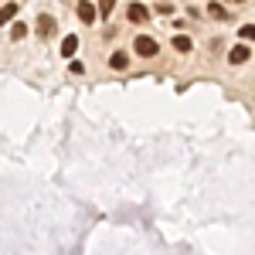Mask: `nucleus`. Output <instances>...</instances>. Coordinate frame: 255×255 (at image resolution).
I'll return each mask as SVG.
<instances>
[{"label": "nucleus", "instance_id": "f257e3e1", "mask_svg": "<svg viewBox=\"0 0 255 255\" xmlns=\"http://www.w3.org/2000/svg\"><path fill=\"white\" fill-rule=\"evenodd\" d=\"M157 51H160V48H157V41H153V38H146V34H143V38H136V55H143V58H153Z\"/></svg>", "mask_w": 255, "mask_h": 255}, {"label": "nucleus", "instance_id": "f03ea898", "mask_svg": "<svg viewBox=\"0 0 255 255\" xmlns=\"http://www.w3.org/2000/svg\"><path fill=\"white\" fill-rule=\"evenodd\" d=\"M126 17L133 20V24H146V20H150V10H146L143 3H129V7H126Z\"/></svg>", "mask_w": 255, "mask_h": 255}, {"label": "nucleus", "instance_id": "7ed1b4c3", "mask_svg": "<svg viewBox=\"0 0 255 255\" xmlns=\"http://www.w3.org/2000/svg\"><path fill=\"white\" fill-rule=\"evenodd\" d=\"M55 34V17H38V38H51Z\"/></svg>", "mask_w": 255, "mask_h": 255}, {"label": "nucleus", "instance_id": "20e7f679", "mask_svg": "<svg viewBox=\"0 0 255 255\" xmlns=\"http://www.w3.org/2000/svg\"><path fill=\"white\" fill-rule=\"evenodd\" d=\"M249 55H252V51H249V48H245V44H235V48H232V55H228V58H232V65H245V61H249Z\"/></svg>", "mask_w": 255, "mask_h": 255}, {"label": "nucleus", "instance_id": "39448f33", "mask_svg": "<svg viewBox=\"0 0 255 255\" xmlns=\"http://www.w3.org/2000/svg\"><path fill=\"white\" fill-rule=\"evenodd\" d=\"M75 51H79V38H75V34H68V38L61 41V55H65V58H72Z\"/></svg>", "mask_w": 255, "mask_h": 255}, {"label": "nucleus", "instance_id": "423d86ee", "mask_svg": "<svg viewBox=\"0 0 255 255\" xmlns=\"http://www.w3.org/2000/svg\"><path fill=\"white\" fill-rule=\"evenodd\" d=\"M79 17L85 20V24H92V20H96V7H92L89 0H82V3H79Z\"/></svg>", "mask_w": 255, "mask_h": 255}, {"label": "nucleus", "instance_id": "0eeeda50", "mask_svg": "<svg viewBox=\"0 0 255 255\" xmlns=\"http://www.w3.org/2000/svg\"><path fill=\"white\" fill-rule=\"evenodd\" d=\"M174 48L180 51V55H187V51H191L194 44H191V38H184V34H174Z\"/></svg>", "mask_w": 255, "mask_h": 255}, {"label": "nucleus", "instance_id": "6e6552de", "mask_svg": "<svg viewBox=\"0 0 255 255\" xmlns=\"http://www.w3.org/2000/svg\"><path fill=\"white\" fill-rule=\"evenodd\" d=\"M109 65H113V68H126V65H129V58H126L123 51H113V55H109Z\"/></svg>", "mask_w": 255, "mask_h": 255}, {"label": "nucleus", "instance_id": "1a4fd4ad", "mask_svg": "<svg viewBox=\"0 0 255 255\" xmlns=\"http://www.w3.org/2000/svg\"><path fill=\"white\" fill-rule=\"evenodd\" d=\"M208 14H211L215 20H228V14H225V7H221V3H211V7H208Z\"/></svg>", "mask_w": 255, "mask_h": 255}, {"label": "nucleus", "instance_id": "9d476101", "mask_svg": "<svg viewBox=\"0 0 255 255\" xmlns=\"http://www.w3.org/2000/svg\"><path fill=\"white\" fill-rule=\"evenodd\" d=\"M113 7H116V0H99V14H102V17H109Z\"/></svg>", "mask_w": 255, "mask_h": 255}, {"label": "nucleus", "instance_id": "9b49d317", "mask_svg": "<svg viewBox=\"0 0 255 255\" xmlns=\"http://www.w3.org/2000/svg\"><path fill=\"white\" fill-rule=\"evenodd\" d=\"M24 34H27V27H24V24H14V27H10V38H14V41H20Z\"/></svg>", "mask_w": 255, "mask_h": 255}, {"label": "nucleus", "instance_id": "f8f14e48", "mask_svg": "<svg viewBox=\"0 0 255 255\" xmlns=\"http://www.w3.org/2000/svg\"><path fill=\"white\" fill-rule=\"evenodd\" d=\"M242 38H245V41H255V24H245V27H242Z\"/></svg>", "mask_w": 255, "mask_h": 255}, {"label": "nucleus", "instance_id": "ddd939ff", "mask_svg": "<svg viewBox=\"0 0 255 255\" xmlns=\"http://www.w3.org/2000/svg\"><path fill=\"white\" fill-rule=\"evenodd\" d=\"M17 14V3H3V20H10Z\"/></svg>", "mask_w": 255, "mask_h": 255}, {"label": "nucleus", "instance_id": "4468645a", "mask_svg": "<svg viewBox=\"0 0 255 255\" xmlns=\"http://www.w3.org/2000/svg\"><path fill=\"white\" fill-rule=\"evenodd\" d=\"M232 3H245V0H232Z\"/></svg>", "mask_w": 255, "mask_h": 255}]
</instances>
